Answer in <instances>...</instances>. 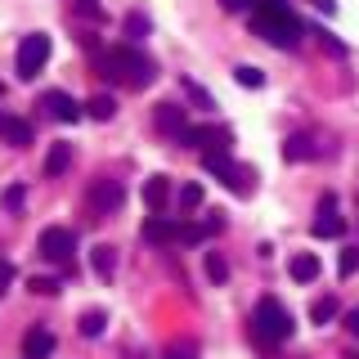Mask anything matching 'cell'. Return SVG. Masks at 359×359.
Here are the masks:
<instances>
[{
	"label": "cell",
	"instance_id": "cell-1",
	"mask_svg": "<svg viewBox=\"0 0 359 359\" xmlns=\"http://www.w3.org/2000/svg\"><path fill=\"white\" fill-rule=\"evenodd\" d=\"M95 63L99 72L108 76V81H121L130 90H144L153 81V63L144 59L140 50H130V45H117V50H95Z\"/></svg>",
	"mask_w": 359,
	"mask_h": 359
},
{
	"label": "cell",
	"instance_id": "cell-2",
	"mask_svg": "<svg viewBox=\"0 0 359 359\" xmlns=\"http://www.w3.org/2000/svg\"><path fill=\"white\" fill-rule=\"evenodd\" d=\"M252 27H256V36H261V41L278 45V50H292V45L301 41V22H297V14H292L283 0H261V5H256Z\"/></svg>",
	"mask_w": 359,
	"mask_h": 359
},
{
	"label": "cell",
	"instance_id": "cell-3",
	"mask_svg": "<svg viewBox=\"0 0 359 359\" xmlns=\"http://www.w3.org/2000/svg\"><path fill=\"white\" fill-rule=\"evenodd\" d=\"M256 337L261 341H287L292 337V314L274 297H261V306H256Z\"/></svg>",
	"mask_w": 359,
	"mask_h": 359
},
{
	"label": "cell",
	"instance_id": "cell-4",
	"mask_svg": "<svg viewBox=\"0 0 359 359\" xmlns=\"http://www.w3.org/2000/svg\"><path fill=\"white\" fill-rule=\"evenodd\" d=\"M45 59H50V36H41V32H32V36H22V45H18V76L22 81H32V76L45 67Z\"/></svg>",
	"mask_w": 359,
	"mask_h": 359
},
{
	"label": "cell",
	"instance_id": "cell-5",
	"mask_svg": "<svg viewBox=\"0 0 359 359\" xmlns=\"http://www.w3.org/2000/svg\"><path fill=\"white\" fill-rule=\"evenodd\" d=\"M36 247H41L45 261H67V256H72V247H76V233L63 229V224H50V229H41Z\"/></svg>",
	"mask_w": 359,
	"mask_h": 359
},
{
	"label": "cell",
	"instance_id": "cell-6",
	"mask_svg": "<svg viewBox=\"0 0 359 359\" xmlns=\"http://www.w3.org/2000/svg\"><path fill=\"white\" fill-rule=\"evenodd\" d=\"M121 202H126V189H121V180H99V184L90 189V211H95V216H112Z\"/></svg>",
	"mask_w": 359,
	"mask_h": 359
},
{
	"label": "cell",
	"instance_id": "cell-7",
	"mask_svg": "<svg viewBox=\"0 0 359 359\" xmlns=\"http://www.w3.org/2000/svg\"><path fill=\"white\" fill-rule=\"evenodd\" d=\"M202 166H207L211 175H220L224 184L233 189V194H247V184H243V171H238V166H233V162H229V157H224L220 149H216V153H202Z\"/></svg>",
	"mask_w": 359,
	"mask_h": 359
},
{
	"label": "cell",
	"instance_id": "cell-8",
	"mask_svg": "<svg viewBox=\"0 0 359 359\" xmlns=\"http://www.w3.org/2000/svg\"><path fill=\"white\" fill-rule=\"evenodd\" d=\"M341 233H346V220L337 216V198H323L319 220H314V238H341Z\"/></svg>",
	"mask_w": 359,
	"mask_h": 359
},
{
	"label": "cell",
	"instance_id": "cell-9",
	"mask_svg": "<svg viewBox=\"0 0 359 359\" xmlns=\"http://www.w3.org/2000/svg\"><path fill=\"white\" fill-rule=\"evenodd\" d=\"M41 108L50 112V117H59V121H76V117H81L76 99H72V95H63V90H50V95H41Z\"/></svg>",
	"mask_w": 359,
	"mask_h": 359
},
{
	"label": "cell",
	"instance_id": "cell-10",
	"mask_svg": "<svg viewBox=\"0 0 359 359\" xmlns=\"http://www.w3.org/2000/svg\"><path fill=\"white\" fill-rule=\"evenodd\" d=\"M153 121H157V130L175 135V140H184V135H189V121H184V112H180L175 104H157V112H153Z\"/></svg>",
	"mask_w": 359,
	"mask_h": 359
},
{
	"label": "cell",
	"instance_id": "cell-11",
	"mask_svg": "<svg viewBox=\"0 0 359 359\" xmlns=\"http://www.w3.org/2000/svg\"><path fill=\"white\" fill-rule=\"evenodd\" d=\"M224 140H229V135L216 130V126H189V135H184V144H194V149H202V153H216Z\"/></svg>",
	"mask_w": 359,
	"mask_h": 359
},
{
	"label": "cell",
	"instance_id": "cell-12",
	"mask_svg": "<svg viewBox=\"0 0 359 359\" xmlns=\"http://www.w3.org/2000/svg\"><path fill=\"white\" fill-rule=\"evenodd\" d=\"M54 355V337L45 328H32L27 341H22V359H50Z\"/></svg>",
	"mask_w": 359,
	"mask_h": 359
},
{
	"label": "cell",
	"instance_id": "cell-13",
	"mask_svg": "<svg viewBox=\"0 0 359 359\" xmlns=\"http://www.w3.org/2000/svg\"><path fill=\"white\" fill-rule=\"evenodd\" d=\"M287 274L297 278V283H314V278H319V256H314V252H297L292 265H287Z\"/></svg>",
	"mask_w": 359,
	"mask_h": 359
},
{
	"label": "cell",
	"instance_id": "cell-14",
	"mask_svg": "<svg viewBox=\"0 0 359 359\" xmlns=\"http://www.w3.org/2000/svg\"><path fill=\"white\" fill-rule=\"evenodd\" d=\"M166 198H171V180H166V175H149V180H144V202H149L153 211H162Z\"/></svg>",
	"mask_w": 359,
	"mask_h": 359
},
{
	"label": "cell",
	"instance_id": "cell-15",
	"mask_svg": "<svg viewBox=\"0 0 359 359\" xmlns=\"http://www.w3.org/2000/svg\"><path fill=\"white\" fill-rule=\"evenodd\" d=\"M144 238H149V243H175V238H180V224H175V220L153 216L149 224H144Z\"/></svg>",
	"mask_w": 359,
	"mask_h": 359
},
{
	"label": "cell",
	"instance_id": "cell-16",
	"mask_svg": "<svg viewBox=\"0 0 359 359\" xmlns=\"http://www.w3.org/2000/svg\"><path fill=\"white\" fill-rule=\"evenodd\" d=\"M314 153H319V149H314L310 135H292V140L283 144V157H287V162H306V157H314Z\"/></svg>",
	"mask_w": 359,
	"mask_h": 359
},
{
	"label": "cell",
	"instance_id": "cell-17",
	"mask_svg": "<svg viewBox=\"0 0 359 359\" xmlns=\"http://www.w3.org/2000/svg\"><path fill=\"white\" fill-rule=\"evenodd\" d=\"M67 166H72V149H67V144H54L50 157H45V175H63Z\"/></svg>",
	"mask_w": 359,
	"mask_h": 359
},
{
	"label": "cell",
	"instance_id": "cell-18",
	"mask_svg": "<svg viewBox=\"0 0 359 359\" xmlns=\"http://www.w3.org/2000/svg\"><path fill=\"white\" fill-rule=\"evenodd\" d=\"M90 265L104 278H112V269H117V247H95V252H90Z\"/></svg>",
	"mask_w": 359,
	"mask_h": 359
},
{
	"label": "cell",
	"instance_id": "cell-19",
	"mask_svg": "<svg viewBox=\"0 0 359 359\" xmlns=\"http://www.w3.org/2000/svg\"><path fill=\"white\" fill-rule=\"evenodd\" d=\"M5 140L14 144V149H27V144H32V126H27V121H18V117H9V126H5Z\"/></svg>",
	"mask_w": 359,
	"mask_h": 359
},
{
	"label": "cell",
	"instance_id": "cell-20",
	"mask_svg": "<svg viewBox=\"0 0 359 359\" xmlns=\"http://www.w3.org/2000/svg\"><path fill=\"white\" fill-rule=\"evenodd\" d=\"M86 112H90L95 121H108L112 112H117V99H112V95H95V99L86 104Z\"/></svg>",
	"mask_w": 359,
	"mask_h": 359
},
{
	"label": "cell",
	"instance_id": "cell-21",
	"mask_svg": "<svg viewBox=\"0 0 359 359\" xmlns=\"http://www.w3.org/2000/svg\"><path fill=\"white\" fill-rule=\"evenodd\" d=\"M104 328H108V314L104 310H86L81 314V337H99Z\"/></svg>",
	"mask_w": 359,
	"mask_h": 359
},
{
	"label": "cell",
	"instance_id": "cell-22",
	"mask_svg": "<svg viewBox=\"0 0 359 359\" xmlns=\"http://www.w3.org/2000/svg\"><path fill=\"white\" fill-rule=\"evenodd\" d=\"M233 81H238V86H247V90H261V86H265V76H261V67L243 63V67H233Z\"/></svg>",
	"mask_w": 359,
	"mask_h": 359
},
{
	"label": "cell",
	"instance_id": "cell-23",
	"mask_svg": "<svg viewBox=\"0 0 359 359\" xmlns=\"http://www.w3.org/2000/svg\"><path fill=\"white\" fill-rule=\"evenodd\" d=\"M207 278L211 283H224V278H229V265H224L220 252H207Z\"/></svg>",
	"mask_w": 359,
	"mask_h": 359
},
{
	"label": "cell",
	"instance_id": "cell-24",
	"mask_svg": "<svg viewBox=\"0 0 359 359\" xmlns=\"http://www.w3.org/2000/svg\"><path fill=\"white\" fill-rule=\"evenodd\" d=\"M0 202H5V211L14 216V211H22V202H27V189H22V184H9V189H5V198H0Z\"/></svg>",
	"mask_w": 359,
	"mask_h": 359
},
{
	"label": "cell",
	"instance_id": "cell-25",
	"mask_svg": "<svg viewBox=\"0 0 359 359\" xmlns=\"http://www.w3.org/2000/svg\"><path fill=\"white\" fill-rule=\"evenodd\" d=\"M332 314H337V301H332V297H319V301L310 306V319H314V323H328Z\"/></svg>",
	"mask_w": 359,
	"mask_h": 359
},
{
	"label": "cell",
	"instance_id": "cell-26",
	"mask_svg": "<svg viewBox=\"0 0 359 359\" xmlns=\"http://www.w3.org/2000/svg\"><path fill=\"white\" fill-rule=\"evenodd\" d=\"M162 359H198V346L194 341H175V346H166Z\"/></svg>",
	"mask_w": 359,
	"mask_h": 359
},
{
	"label": "cell",
	"instance_id": "cell-27",
	"mask_svg": "<svg viewBox=\"0 0 359 359\" xmlns=\"http://www.w3.org/2000/svg\"><path fill=\"white\" fill-rule=\"evenodd\" d=\"M180 207H184V211L202 207V184H184V189H180Z\"/></svg>",
	"mask_w": 359,
	"mask_h": 359
},
{
	"label": "cell",
	"instance_id": "cell-28",
	"mask_svg": "<svg viewBox=\"0 0 359 359\" xmlns=\"http://www.w3.org/2000/svg\"><path fill=\"white\" fill-rule=\"evenodd\" d=\"M76 14H81V18H104V5H99V0H76Z\"/></svg>",
	"mask_w": 359,
	"mask_h": 359
},
{
	"label": "cell",
	"instance_id": "cell-29",
	"mask_svg": "<svg viewBox=\"0 0 359 359\" xmlns=\"http://www.w3.org/2000/svg\"><path fill=\"white\" fill-rule=\"evenodd\" d=\"M27 287L36 292V297H54V292H59V283H54V278H32Z\"/></svg>",
	"mask_w": 359,
	"mask_h": 359
},
{
	"label": "cell",
	"instance_id": "cell-30",
	"mask_svg": "<svg viewBox=\"0 0 359 359\" xmlns=\"http://www.w3.org/2000/svg\"><path fill=\"white\" fill-rule=\"evenodd\" d=\"M355 269H359V252H355V247H346V252H341V278L355 274Z\"/></svg>",
	"mask_w": 359,
	"mask_h": 359
},
{
	"label": "cell",
	"instance_id": "cell-31",
	"mask_svg": "<svg viewBox=\"0 0 359 359\" xmlns=\"http://www.w3.org/2000/svg\"><path fill=\"white\" fill-rule=\"evenodd\" d=\"M184 90H189V95H194V99H198V104H202V108H211V95H207V90H202L198 81H184Z\"/></svg>",
	"mask_w": 359,
	"mask_h": 359
},
{
	"label": "cell",
	"instance_id": "cell-32",
	"mask_svg": "<svg viewBox=\"0 0 359 359\" xmlns=\"http://www.w3.org/2000/svg\"><path fill=\"white\" fill-rule=\"evenodd\" d=\"M229 14H243V9H252V5H261V0H220Z\"/></svg>",
	"mask_w": 359,
	"mask_h": 359
},
{
	"label": "cell",
	"instance_id": "cell-33",
	"mask_svg": "<svg viewBox=\"0 0 359 359\" xmlns=\"http://www.w3.org/2000/svg\"><path fill=\"white\" fill-rule=\"evenodd\" d=\"M9 278H14V269H9L5 261H0V297H5V287H9Z\"/></svg>",
	"mask_w": 359,
	"mask_h": 359
},
{
	"label": "cell",
	"instance_id": "cell-34",
	"mask_svg": "<svg viewBox=\"0 0 359 359\" xmlns=\"http://www.w3.org/2000/svg\"><path fill=\"white\" fill-rule=\"evenodd\" d=\"M346 328H351V332L359 337V310H351V319H346Z\"/></svg>",
	"mask_w": 359,
	"mask_h": 359
},
{
	"label": "cell",
	"instance_id": "cell-35",
	"mask_svg": "<svg viewBox=\"0 0 359 359\" xmlns=\"http://www.w3.org/2000/svg\"><path fill=\"white\" fill-rule=\"evenodd\" d=\"M5 126H9V117H5V112H0V140H5Z\"/></svg>",
	"mask_w": 359,
	"mask_h": 359
},
{
	"label": "cell",
	"instance_id": "cell-36",
	"mask_svg": "<svg viewBox=\"0 0 359 359\" xmlns=\"http://www.w3.org/2000/svg\"><path fill=\"white\" fill-rule=\"evenodd\" d=\"M0 95H5V86H0Z\"/></svg>",
	"mask_w": 359,
	"mask_h": 359
}]
</instances>
